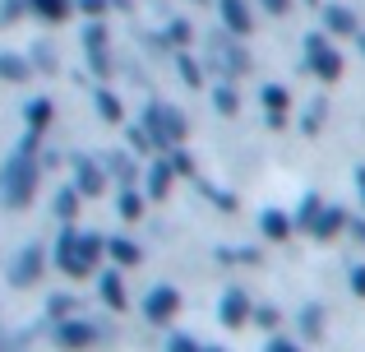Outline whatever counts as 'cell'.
<instances>
[{"label": "cell", "mask_w": 365, "mask_h": 352, "mask_svg": "<svg viewBox=\"0 0 365 352\" xmlns=\"http://www.w3.org/2000/svg\"><path fill=\"white\" fill-rule=\"evenodd\" d=\"M33 190H37V167L28 163V154L9 158L5 172H0V199H5L9 208H24L28 199H33Z\"/></svg>", "instance_id": "obj_2"}, {"label": "cell", "mask_w": 365, "mask_h": 352, "mask_svg": "<svg viewBox=\"0 0 365 352\" xmlns=\"http://www.w3.org/2000/svg\"><path fill=\"white\" fill-rule=\"evenodd\" d=\"M351 292L365 301V264H356V269H351Z\"/></svg>", "instance_id": "obj_25"}, {"label": "cell", "mask_w": 365, "mask_h": 352, "mask_svg": "<svg viewBox=\"0 0 365 352\" xmlns=\"http://www.w3.org/2000/svg\"><path fill=\"white\" fill-rule=\"evenodd\" d=\"M259 227H264V236H268V241H292V232H296V218H287L282 208H268V213L259 218Z\"/></svg>", "instance_id": "obj_11"}, {"label": "cell", "mask_w": 365, "mask_h": 352, "mask_svg": "<svg viewBox=\"0 0 365 352\" xmlns=\"http://www.w3.org/2000/svg\"><path fill=\"white\" fill-rule=\"evenodd\" d=\"M356 37H361V51H365V33H356Z\"/></svg>", "instance_id": "obj_32"}, {"label": "cell", "mask_w": 365, "mask_h": 352, "mask_svg": "<svg viewBox=\"0 0 365 352\" xmlns=\"http://www.w3.org/2000/svg\"><path fill=\"white\" fill-rule=\"evenodd\" d=\"M107 255H111V260L120 264V269H134V264L143 260V251H139V246L130 241V236H111V241H107Z\"/></svg>", "instance_id": "obj_12"}, {"label": "cell", "mask_w": 365, "mask_h": 352, "mask_svg": "<svg viewBox=\"0 0 365 352\" xmlns=\"http://www.w3.org/2000/svg\"><path fill=\"white\" fill-rule=\"evenodd\" d=\"M0 74H5V79H24L28 65L19 61V56H0Z\"/></svg>", "instance_id": "obj_20"}, {"label": "cell", "mask_w": 365, "mask_h": 352, "mask_svg": "<svg viewBox=\"0 0 365 352\" xmlns=\"http://www.w3.org/2000/svg\"><path fill=\"white\" fill-rule=\"evenodd\" d=\"M28 5H33V9H37V14H42V19H61L65 9H70V5H65V0H28Z\"/></svg>", "instance_id": "obj_17"}, {"label": "cell", "mask_w": 365, "mask_h": 352, "mask_svg": "<svg viewBox=\"0 0 365 352\" xmlns=\"http://www.w3.org/2000/svg\"><path fill=\"white\" fill-rule=\"evenodd\" d=\"M98 107H102V116H107V121L120 116V102H116V98H98Z\"/></svg>", "instance_id": "obj_27"}, {"label": "cell", "mask_w": 365, "mask_h": 352, "mask_svg": "<svg viewBox=\"0 0 365 352\" xmlns=\"http://www.w3.org/2000/svg\"><path fill=\"white\" fill-rule=\"evenodd\" d=\"M250 316H255V301H250L245 288H227L222 301H217V320H222V329H245Z\"/></svg>", "instance_id": "obj_5"}, {"label": "cell", "mask_w": 365, "mask_h": 352, "mask_svg": "<svg viewBox=\"0 0 365 352\" xmlns=\"http://www.w3.org/2000/svg\"><path fill=\"white\" fill-rule=\"evenodd\" d=\"M120 218H125V223H139V218H143V195L125 190V195H120Z\"/></svg>", "instance_id": "obj_13"}, {"label": "cell", "mask_w": 365, "mask_h": 352, "mask_svg": "<svg viewBox=\"0 0 365 352\" xmlns=\"http://www.w3.org/2000/svg\"><path fill=\"white\" fill-rule=\"evenodd\" d=\"M74 190H79V195H98V190H102V172H98V167H79V186H74Z\"/></svg>", "instance_id": "obj_16"}, {"label": "cell", "mask_w": 365, "mask_h": 352, "mask_svg": "<svg viewBox=\"0 0 365 352\" xmlns=\"http://www.w3.org/2000/svg\"><path fill=\"white\" fill-rule=\"evenodd\" d=\"M356 186H361V204H365V167L356 172Z\"/></svg>", "instance_id": "obj_29"}, {"label": "cell", "mask_w": 365, "mask_h": 352, "mask_svg": "<svg viewBox=\"0 0 365 352\" xmlns=\"http://www.w3.org/2000/svg\"><path fill=\"white\" fill-rule=\"evenodd\" d=\"M46 116H51V102H42V98H37L33 107H28V121H33V126H46Z\"/></svg>", "instance_id": "obj_22"}, {"label": "cell", "mask_w": 365, "mask_h": 352, "mask_svg": "<svg viewBox=\"0 0 365 352\" xmlns=\"http://www.w3.org/2000/svg\"><path fill=\"white\" fill-rule=\"evenodd\" d=\"M217 111H227V116L236 111V98H232V89H217Z\"/></svg>", "instance_id": "obj_26"}, {"label": "cell", "mask_w": 365, "mask_h": 352, "mask_svg": "<svg viewBox=\"0 0 365 352\" xmlns=\"http://www.w3.org/2000/svg\"><path fill=\"white\" fill-rule=\"evenodd\" d=\"M250 320H255L259 329H277V325H282V316H277L273 306H255V316H250Z\"/></svg>", "instance_id": "obj_19"}, {"label": "cell", "mask_w": 365, "mask_h": 352, "mask_svg": "<svg viewBox=\"0 0 365 352\" xmlns=\"http://www.w3.org/2000/svg\"><path fill=\"white\" fill-rule=\"evenodd\" d=\"M347 227V213L342 208H314V218H310V232L319 236V241H333V236Z\"/></svg>", "instance_id": "obj_9"}, {"label": "cell", "mask_w": 365, "mask_h": 352, "mask_svg": "<svg viewBox=\"0 0 365 352\" xmlns=\"http://www.w3.org/2000/svg\"><path fill=\"white\" fill-rule=\"evenodd\" d=\"M264 352H305L301 343H292V338H268V348Z\"/></svg>", "instance_id": "obj_24"}, {"label": "cell", "mask_w": 365, "mask_h": 352, "mask_svg": "<svg viewBox=\"0 0 365 352\" xmlns=\"http://www.w3.org/2000/svg\"><path fill=\"white\" fill-rule=\"evenodd\" d=\"M347 227H351V236L365 246V218H347Z\"/></svg>", "instance_id": "obj_28"}, {"label": "cell", "mask_w": 365, "mask_h": 352, "mask_svg": "<svg viewBox=\"0 0 365 352\" xmlns=\"http://www.w3.org/2000/svg\"><path fill=\"white\" fill-rule=\"evenodd\" d=\"M98 297L107 301L111 311H130V297H125V283H120V273H116V269H102V278H98Z\"/></svg>", "instance_id": "obj_10"}, {"label": "cell", "mask_w": 365, "mask_h": 352, "mask_svg": "<svg viewBox=\"0 0 365 352\" xmlns=\"http://www.w3.org/2000/svg\"><path fill=\"white\" fill-rule=\"evenodd\" d=\"M46 316H51V320L74 316V297H51V301H46Z\"/></svg>", "instance_id": "obj_18"}, {"label": "cell", "mask_w": 365, "mask_h": 352, "mask_svg": "<svg viewBox=\"0 0 365 352\" xmlns=\"http://www.w3.org/2000/svg\"><path fill=\"white\" fill-rule=\"evenodd\" d=\"M264 5H268V9H273V14H277V9H287V0H264Z\"/></svg>", "instance_id": "obj_30"}, {"label": "cell", "mask_w": 365, "mask_h": 352, "mask_svg": "<svg viewBox=\"0 0 365 352\" xmlns=\"http://www.w3.org/2000/svg\"><path fill=\"white\" fill-rule=\"evenodd\" d=\"M167 352H199V343H195L190 334H176V338L167 343Z\"/></svg>", "instance_id": "obj_23"}, {"label": "cell", "mask_w": 365, "mask_h": 352, "mask_svg": "<svg viewBox=\"0 0 365 352\" xmlns=\"http://www.w3.org/2000/svg\"><path fill=\"white\" fill-rule=\"evenodd\" d=\"M102 251H107V241H102L98 232H74V227H65L61 241H56V269H61L65 278H88V273H98Z\"/></svg>", "instance_id": "obj_1"}, {"label": "cell", "mask_w": 365, "mask_h": 352, "mask_svg": "<svg viewBox=\"0 0 365 352\" xmlns=\"http://www.w3.org/2000/svg\"><path fill=\"white\" fill-rule=\"evenodd\" d=\"M56 213H61L65 223H70V218L79 213V190H74V186H70V190H61V195H56Z\"/></svg>", "instance_id": "obj_15"}, {"label": "cell", "mask_w": 365, "mask_h": 352, "mask_svg": "<svg viewBox=\"0 0 365 352\" xmlns=\"http://www.w3.org/2000/svg\"><path fill=\"white\" fill-rule=\"evenodd\" d=\"M143 320L148 325H171V320L180 316V292L171 288V283H158L153 292H143Z\"/></svg>", "instance_id": "obj_4"}, {"label": "cell", "mask_w": 365, "mask_h": 352, "mask_svg": "<svg viewBox=\"0 0 365 352\" xmlns=\"http://www.w3.org/2000/svg\"><path fill=\"white\" fill-rule=\"evenodd\" d=\"M296 329H301V338H310V343H319L324 329H329V311L319 306V301H310V306H301V316H296Z\"/></svg>", "instance_id": "obj_8"}, {"label": "cell", "mask_w": 365, "mask_h": 352, "mask_svg": "<svg viewBox=\"0 0 365 352\" xmlns=\"http://www.w3.org/2000/svg\"><path fill=\"white\" fill-rule=\"evenodd\" d=\"M42 251H37V246H28V251H19V260L9 264V283H14V288H28V283H37L42 278Z\"/></svg>", "instance_id": "obj_6"}, {"label": "cell", "mask_w": 365, "mask_h": 352, "mask_svg": "<svg viewBox=\"0 0 365 352\" xmlns=\"http://www.w3.org/2000/svg\"><path fill=\"white\" fill-rule=\"evenodd\" d=\"M167 190H171V167L162 163V167H153V176H148V195H153V199H162Z\"/></svg>", "instance_id": "obj_14"}, {"label": "cell", "mask_w": 365, "mask_h": 352, "mask_svg": "<svg viewBox=\"0 0 365 352\" xmlns=\"http://www.w3.org/2000/svg\"><path fill=\"white\" fill-rule=\"evenodd\" d=\"M56 348L61 352H88V348H98V325H88V320H74V316H65V320H56Z\"/></svg>", "instance_id": "obj_3"}, {"label": "cell", "mask_w": 365, "mask_h": 352, "mask_svg": "<svg viewBox=\"0 0 365 352\" xmlns=\"http://www.w3.org/2000/svg\"><path fill=\"white\" fill-rule=\"evenodd\" d=\"M329 24L338 28V33H356V24H351V14H347V9H329Z\"/></svg>", "instance_id": "obj_21"}, {"label": "cell", "mask_w": 365, "mask_h": 352, "mask_svg": "<svg viewBox=\"0 0 365 352\" xmlns=\"http://www.w3.org/2000/svg\"><path fill=\"white\" fill-rule=\"evenodd\" d=\"M310 70L319 74V79H338L342 74V61H338V51H333L324 37H310Z\"/></svg>", "instance_id": "obj_7"}, {"label": "cell", "mask_w": 365, "mask_h": 352, "mask_svg": "<svg viewBox=\"0 0 365 352\" xmlns=\"http://www.w3.org/2000/svg\"><path fill=\"white\" fill-rule=\"evenodd\" d=\"M199 352H227V348H199Z\"/></svg>", "instance_id": "obj_31"}]
</instances>
